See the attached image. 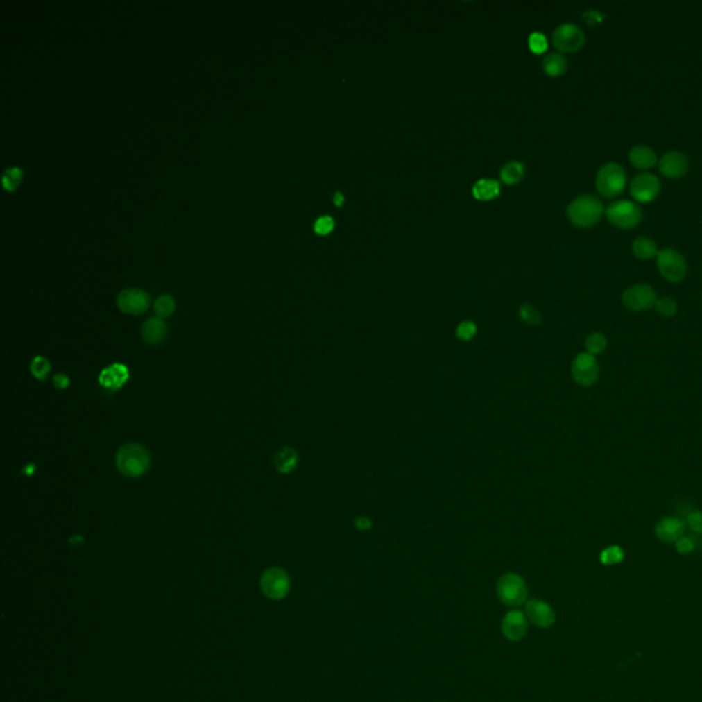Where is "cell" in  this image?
Segmentation results:
<instances>
[{
  "mask_svg": "<svg viewBox=\"0 0 702 702\" xmlns=\"http://www.w3.org/2000/svg\"><path fill=\"white\" fill-rule=\"evenodd\" d=\"M151 457L146 447L139 443H126L116 456L117 469L126 477H139L150 468Z\"/></svg>",
  "mask_w": 702,
  "mask_h": 702,
  "instance_id": "obj_1",
  "label": "cell"
},
{
  "mask_svg": "<svg viewBox=\"0 0 702 702\" xmlns=\"http://www.w3.org/2000/svg\"><path fill=\"white\" fill-rule=\"evenodd\" d=\"M567 214L574 225L588 228L601 220L603 214V205L601 199L594 195H582L570 203Z\"/></svg>",
  "mask_w": 702,
  "mask_h": 702,
  "instance_id": "obj_2",
  "label": "cell"
},
{
  "mask_svg": "<svg viewBox=\"0 0 702 702\" xmlns=\"http://www.w3.org/2000/svg\"><path fill=\"white\" fill-rule=\"evenodd\" d=\"M497 595L504 605L516 609L526 602V581L515 572L505 574L498 579Z\"/></svg>",
  "mask_w": 702,
  "mask_h": 702,
  "instance_id": "obj_3",
  "label": "cell"
},
{
  "mask_svg": "<svg viewBox=\"0 0 702 702\" xmlns=\"http://www.w3.org/2000/svg\"><path fill=\"white\" fill-rule=\"evenodd\" d=\"M627 182L626 171L616 162L603 165L595 177V187L603 198H615L624 191Z\"/></svg>",
  "mask_w": 702,
  "mask_h": 702,
  "instance_id": "obj_4",
  "label": "cell"
},
{
  "mask_svg": "<svg viewBox=\"0 0 702 702\" xmlns=\"http://www.w3.org/2000/svg\"><path fill=\"white\" fill-rule=\"evenodd\" d=\"M605 214L609 223L620 230H631L642 220L641 207L631 200H617L609 205Z\"/></svg>",
  "mask_w": 702,
  "mask_h": 702,
  "instance_id": "obj_5",
  "label": "cell"
},
{
  "mask_svg": "<svg viewBox=\"0 0 702 702\" xmlns=\"http://www.w3.org/2000/svg\"><path fill=\"white\" fill-rule=\"evenodd\" d=\"M657 268L664 279L671 283H679L686 277L687 262L675 248H662L657 254Z\"/></svg>",
  "mask_w": 702,
  "mask_h": 702,
  "instance_id": "obj_6",
  "label": "cell"
},
{
  "mask_svg": "<svg viewBox=\"0 0 702 702\" xmlns=\"http://www.w3.org/2000/svg\"><path fill=\"white\" fill-rule=\"evenodd\" d=\"M259 585H261L262 592L268 598L279 601V599H283L284 597H287V594L290 592L291 581H290L289 574L284 570L273 567V568L266 570L262 574Z\"/></svg>",
  "mask_w": 702,
  "mask_h": 702,
  "instance_id": "obj_7",
  "label": "cell"
},
{
  "mask_svg": "<svg viewBox=\"0 0 702 702\" xmlns=\"http://www.w3.org/2000/svg\"><path fill=\"white\" fill-rule=\"evenodd\" d=\"M553 44L561 53H576L585 43L583 31L574 24H563L553 32Z\"/></svg>",
  "mask_w": 702,
  "mask_h": 702,
  "instance_id": "obj_8",
  "label": "cell"
},
{
  "mask_svg": "<svg viewBox=\"0 0 702 702\" xmlns=\"http://www.w3.org/2000/svg\"><path fill=\"white\" fill-rule=\"evenodd\" d=\"M571 373L579 386H592L599 377V365L595 359V355H591L587 351L578 354L572 361Z\"/></svg>",
  "mask_w": 702,
  "mask_h": 702,
  "instance_id": "obj_9",
  "label": "cell"
},
{
  "mask_svg": "<svg viewBox=\"0 0 702 702\" xmlns=\"http://www.w3.org/2000/svg\"><path fill=\"white\" fill-rule=\"evenodd\" d=\"M656 291L647 284H635L624 290L622 295L623 305L631 311H644L656 306Z\"/></svg>",
  "mask_w": 702,
  "mask_h": 702,
  "instance_id": "obj_10",
  "label": "cell"
},
{
  "mask_svg": "<svg viewBox=\"0 0 702 702\" xmlns=\"http://www.w3.org/2000/svg\"><path fill=\"white\" fill-rule=\"evenodd\" d=\"M661 189V182L653 173H640L635 176L630 185V192L637 202L647 203L654 200Z\"/></svg>",
  "mask_w": 702,
  "mask_h": 702,
  "instance_id": "obj_11",
  "label": "cell"
},
{
  "mask_svg": "<svg viewBox=\"0 0 702 702\" xmlns=\"http://www.w3.org/2000/svg\"><path fill=\"white\" fill-rule=\"evenodd\" d=\"M502 635L511 642H519L526 637L528 631V619L522 610H509L501 623Z\"/></svg>",
  "mask_w": 702,
  "mask_h": 702,
  "instance_id": "obj_12",
  "label": "cell"
},
{
  "mask_svg": "<svg viewBox=\"0 0 702 702\" xmlns=\"http://www.w3.org/2000/svg\"><path fill=\"white\" fill-rule=\"evenodd\" d=\"M526 613L528 622L538 628H549L556 622V612L550 603L542 599H529L526 602Z\"/></svg>",
  "mask_w": 702,
  "mask_h": 702,
  "instance_id": "obj_13",
  "label": "cell"
},
{
  "mask_svg": "<svg viewBox=\"0 0 702 702\" xmlns=\"http://www.w3.org/2000/svg\"><path fill=\"white\" fill-rule=\"evenodd\" d=\"M117 305L126 314H142L150 306V296L140 289H125L118 293Z\"/></svg>",
  "mask_w": 702,
  "mask_h": 702,
  "instance_id": "obj_14",
  "label": "cell"
},
{
  "mask_svg": "<svg viewBox=\"0 0 702 702\" xmlns=\"http://www.w3.org/2000/svg\"><path fill=\"white\" fill-rule=\"evenodd\" d=\"M658 168L665 177L680 178L689 171V160L680 151H668L660 158Z\"/></svg>",
  "mask_w": 702,
  "mask_h": 702,
  "instance_id": "obj_15",
  "label": "cell"
},
{
  "mask_svg": "<svg viewBox=\"0 0 702 702\" xmlns=\"http://www.w3.org/2000/svg\"><path fill=\"white\" fill-rule=\"evenodd\" d=\"M685 529L686 523L683 520H679L676 517H664L656 524L654 532L662 542L672 543L683 536Z\"/></svg>",
  "mask_w": 702,
  "mask_h": 702,
  "instance_id": "obj_16",
  "label": "cell"
},
{
  "mask_svg": "<svg viewBox=\"0 0 702 702\" xmlns=\"http://www.w3.org/2000/svg\"><path fill=\"white\" fill-rule=\"evenodd\" d=\"M129 379V370L122 363H113L106 366L99 375V383L113 391L119 390Z\"/></svg>",
  "mask_w": 702,
  "mask_h": 702,
  "instance_id": "obj_17",
  "label": "cell"
},
{
  "mask_svg": "<svg viewBox=\"0 0 702 702\" xmlns=\"http://www.w3.org/2000/svg\"><path fill=\"white\" fill-rule=\"evenodd\" d=\"M166 334H168V328L160 317L148 318L142 327V336L151 346H157V345L162 343L164 339L166 338Z\"/></svg>",
  "mask_w": 702,
  "mask_h": 702,
  "instance_id": "obj_18",
  "label": "cell"
},
{
  "mask_svg": "<svg viewBox=\"0 0 702 702\" xmlns=\"http://www.w3.org/2000/svg\"><path fill=\"white\" fill-rule=\"evenodd\" d=\"M628 158H630V162L634 168L637 169H641V171H647V169H651L657 165L658 162V158L656 155V153L647 147V146H635L631 148L630 154H628Z\"/></svg>",
  "mask_w": 702,
  "mask_h": 702,
  "instance_id": "obj_19",
  "label": "cell"
},
{
  "mask_svg": "<svg viewBox=\"0 0 702 702\" xmlns=\"http://www.w3.org/2000/svg\"><path fill=\"white\" fill-rule=\"evenodd\" d=\"M472 194H473L474 199L487 202V200L495 199L501 194V187L497 180L481 178L477 182H474V185L472 188Z\"/></svg>",
  "mask_w": 702,
  "mask_h": 702,
  "instance_id": "obj_20",
  "label": "cell"
},
{
  "mask_svg": "<svg viewBox=\"0 0 702 702\" xmlns=\"http://www.w3.org/2000/svg\"><path fill=\"white\" fill-rule=\"evenodd\" d=\"M568 69V60L557 53L549 54L543 60V70L550 77H560L563 76Z\"/></svg>",
  "mask_w": 702,
  "mask_h": 702,
  "instance_id": "obj_21",
  "label": "cell"
},
{
  "mask_svg": "<svg viewBox=\"0 0 702 702\" xmlns=\"http://www.w3.org/2000/svg\"><path fill=\"white\" fill-rule=\"evenodd\" d=\"M633 252L640 259H650L653 257H657L658 248L653 239L641 236L633 241Z\"/></svg>",
  "mask_w": 702,
  "mask_h": 702,
  "instance_id": "obj_22",
  "label": "cell"
},
{
  "mask_svg": "<svg viewBox=\"0 0 702 702\" xmlns=\"http://www.w3.org/2000/svg\"><path fill=\"white\" fill-rule=\"evenodd\" d=\"M275 465L282 473H290L298 465V453L291 447L282 449L275 457Z\"/></svg>",
  "mask_w": 702,
  "mask_h": 702,
  "instance_id": "obj_23",
  "label": "cell"
},
{
  "mask_svg": "<svg viewBox=\"0 0 702 702\" xmlns=\"http://www.w3.org/2000/svg\"><path fill=\"white\" fill-rule=\"evenodd\" d=\"M524 172L523 164L512 161L501 169V180L508 185H515L524 177Z\"/></svg>",
  "mask_w": 702,
  "mask_h": 702,
  "instance_id": "obj_24",
  "label": "cell"
},
{
  "mask_svg": "<svg viewBox=\"0 0 702 702\" xmlns=\"http://www.w3.org/2000/svg\"><path fill=\"white\" fill-rule=\"evenodd\" d=\"M585 350L591 355H598L606 349L608 341L603 334L601 332H592L585 339Z\"/></svg>",
  "mask_w": 702,
  "mask_h": 702,
  "instance_id": "obj_25",
  "label": "cell"
},
{
  "mask_svg": "<svg viewBox=\"0 0 702 702\" xmlns=\"http://www.w3.org/2000/svg\"><path fill=\"white\" fill-rule=\"evenodd\" d=\"M154 309H155V313H157V316H158L160 318L169 317V316H172V313L175 311V300H173V298H172L171 295H161V296L155 300Z\"/></svg>",
  "mask_w": 702,
  "mask_h": 702,
  "instance_id": "obj_26",
  "label": "cell"
},
{
  "mask_svg": "<svg viewBox=\"0 0 702 702\" xmlns=\"http://www.w3.org/2000/svg\"><path fill=\"white\" fill-rule=\"evenodd\" d=\"M624 558V551L620 546H609L601 551L599 560L603 565H615L622 563Z\"/></svg>",
  "mask_w": 702,
  "mask_h": 702,
  "instance_id": "obj_27",
  "label": "cell"
},
{
  "mask_svg": "<svg viewBox=\"0 0 702 702\" xmlns=\"http://www.w3.org/2000/svg\"><path fill=\"white\" fill-rule=\"evenodd\" d=\"M656 310L658 314H661L662 317H674L678 311V305L676 302L669 298V296H662V298H658L657 302H656Z\"/></svg>",
  "mask_w": 702,
  "mask_h": 702,
  "instance_id": "obj_28",
  "label": "cell"
},
{
  "mask_svg": "<svg viewBox=\"0 0 702 702\" xmlns=\"http://www.w3.org/2000/svg\"><path fill=\"white\" fill-rule=\"evenodd\" d=\"M31 370H32V375L37 379V380H44L50 370H51V366H50V362L47 358L39 355L36 357L32 363H31Z\"/></svg>",
  "mask_w": 702,
  "mask_h": 702,
  "instance_id": "obj_29",
  "label": "cell"
},
{
  "mask_svg": "<svg viewBox=\"0 0 702 702\" xmlns=\"http://www.w3.org/2000/svg\"><path fill=\"white\" fill-rule=\"evenodd\" d=\"M528 47L536 55L543 54L547 50V39H546V36L542 35L540 32L531 33L529 37H528Z\"/></svg>",
  "mask_w": 702,
  "mask_h": 702,
  "instance_id": "obj_30",
  "label": "cell"
},
{
  "mask_svg": "<svg viewBox=\"0 0 702 702\" xmlns=\"http://www.w3.org/2000/svg\"><path fill=\"white\" fill-rule=\"evenodd\" d=\"M21 178L22 171L19 168H7L1 177V182L7 191H12L19 184Z\"/></svg>",
  "mask_w": 702,
  "mask_h": 702,
  "instance_id": "obj_31",
  "label": "cell"
},
{
  "mask_svg": "<svg viewBox=\"0 0 702 702\" xmlns=\"http://www.w3.org/2000/svg\"><path fill=\"white\" fill-rule=\"evenodd\" d=\"M520 317L528 325H539L542 321V316L538 311V309H535L528 303L520 307Z\"/></svg>",
  "mask_w": 702,
  "mask_h": 702,
  "instance_id": "obj_32",
  "label": "cell"
},
{
  "mask_svg": "<svg viewBox=\"0 0 702 702\" xmlns=\"http://www.w3.org/2000/svg\"><path fill=\"white\" fill-rule=\"evenodd\" d=\"M334 228H335V221L331 216H321L314 223V232L321 234V236L331 234Z\"/></svg>",
  "mask_w": 702,
  "mask_h": 702,
  "instance_id": "obj_33",
  "label": "cell"
},
{
  "mask_svg": "<svg viewBox=\"0 0 702 702\" xmlns=\"http://www.w3.org/2000/svg\"><path fill=\"white\" fill-rule=\"evenodd\" d=\"M476 332H477V327H476V324L473 321H463L457 327V329H456L457 338L461 339V341H465V342L473 339L474 335H476Z\"/></svg>",
  "mask_w": 702,
  "mask_h": 702,
  "instance_id": "obj_34",
  "label": "cell"
},
{
  "mask_svg": "<svg viewBox=\"0 0 702 702\" xmlns=\"http://www.w3.org/2000/svg\"><path fill=\"white\" fill-rule=\"evenodd\" d=\"M675 547H676V551L679 554H689V553H692L694 550V542L689 536H680L675 542Z\"/></svg>",
  "mask_w": 702,
  "mask_h": 702,
  "instance_id": "obj_35",
  "label": "cell"
},
{
  "mask_svg": "<svg viewBox=\"0 0 702 702\" xmlns=\"http://www.w3.org/2000/svg\"><path fill=\"white\" fill-rule=\"evenodd\" d=\"M687 524L692 531L702 533V511H693L687 515Z\"/></svg>",
  "mask_w": 702,
  "mask_h": 702,
  "instance_id": "obj_36",
  "label": "cell"
},
{
  "mask_svg": "<svg viewBox=\"0 0 702 702\" xmlns=\"http://www.w3.org/2000/svg\"><path fill=\"white\" fill-rule=\"evenodd\" d=\"M355 526L361 531H369L372 528V522L369 517H365V516H361V517H357L355 519Z\"/></svg>",
  "mask_w": 702,
  "mask_h": 702,
  "instance_id": "obj_37",
  "label": "cell"
},
{
  "mask_svg": "<svg viewBox=\"0 0 702 702\" xmlns=\"http://www.w3.org/2000/svg\"><path fill=\"white\" fill-rule=\"evenodd\" d=\"M54 384L60 388V390H65L67 386H69V377L66 375H62L59 373L55 377H54Z\"/></svg>",
  "mask_w": 702,
  "mask_h": 702,
  "instance_id": "obj_38",
  "label": "cell"
},
{
  "mask_svg": "<svg viewBox=\"0 0 702 702\" xmlns=\"http://www.w3.org/2000/svg\"><path fill=\"white\" fill-rule=\"evenodd\" d=\"M334 203H335L338 207H341V206L345 203V198H343V195H342L341 192H336V194L334 195Z\"/></svg>",
  "mask_w": 702,
  "mask_h": 702,
  "instance_id": "obj_39",
  "label": "cell"
}]
</instances>
